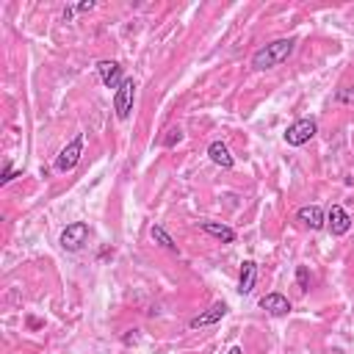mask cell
Listing matches in <instances>:
<instances>
[{
  "label": "cell",
  "mask_w": 354,
  "mask_h": 354,
  "mask_svg": "<svg viewBox=\"0 0 354 354\" xmlns=\"http://www.w3.org/2000/svg\"><path fill=\"white\" fill-rule=\"evenodd\" d=\"M260 307L268 313V315H288L290 313V301H288V296H282V293H266L263 299H260Z\"/></svg>",
  "instance_id": "obj_10"
},
{
  "label": "cell",
  "mask_w": 354,
  "mask_h": 354,
  "mask_svg": "<svg viewBox=\"0 0 354 354\" xmlns=\"http://www.w3.org/2000/svg\"><path fill=\"white\" fill-rule=\"evenodd\" d=\"M315 130H318L315 119H310V116L296 119V122L285 130V144H290V147H301V144H307V141L315 136Z\"/></svg>",
  "instance_id": "obj_3"
},
{
  "label": "cell",
  "mask_w": 354,
  "mask_h": 354,
  "mask_svg": "<svg viewBox=\"0 0 354 354\" xmlns=\"http://www.w3.org/2000/svg\"><path fill=\"white\" fill-rule=\"evenodd\" d=\"M14 177H17V171H14V169H11V166H6V171H3V177H0V183H3V185H6V183H11V180H14Z\"/></svg>",
  "instance_id": "obj_17"
},
{
  "label": "cell",
  "mask_w": 354,
  "mask_h": 354,
  "mask_svg": "<svg viewBox=\"0 0 354 354\" xmlns=\"http://www.w3.org/2000/svg\"><path fill=\"white\" fill-rule=\"evenodd\" d=\"M227 313H230V307H227L224 301H213V304H210V307H207L205 313H199L196 318H191V324H188V326H191V329L213 326V324H218V321H221V318H224Z\"/></svg>",
  "instance_id": "obj_6"
},
{
  "label": "cell",
  "mask_w": 354,
  "mask_h": 354,
  "mask_svg": "<svg viewBox=\"0 0 354 354\" xmlns=\"http://www.w3.org/2000/svg\"><path fill=\"white\" fill-rule=\"evenodd\" d=\"M133 97H136V83L133 77H124L122 86L113 91V111L119 119H127L130 111H133Z\"/></svg>",
  "instance_id": "obj_4"
},
{
  "label": "cell",
  "mask_w": 354,
  "mask_h": 354,
  "mask_svg": "<svg viewBox=\"0 0 354 354\" xmlns=\"http://www.w3.org/2000/svg\"><path fill=\"white\" fill-rule=\"evenodd\" d=\"M199 230H205L207 235L218 238L221 243H232L235 241V230L227 227V224H218V221H199Z\"/></svg>",
  "instance_id": "obj_13"
},
{
  "label": "cell",
  "mask_w": 354,
  "mask_h": 354,
  "mask_svg": "<svg viewBox=\"0 0 354 354\" xmlns=\"http://www.w3.org/2000/svg\"><path fill=\"white\" fill-rule=\"evenodd\" d=\"M227 354H243V348H241V346H232V348H230Z\"/></svg>",
  "instance_id": "obj_19"
},
{
  "label": "cell",
  "mask_w": 354,
  "mask_h": 354,
  "mask_svg": "<svg viewBox=\"0 0 354 354\" xmlns=\"http://www.w3.org/2000/svg\"><path fill=\"white\" fill-rule=\"evenodd\" d=\"M254 282H257V263H254V260H243V263H241L238 293H241V296H249V293L254 290Z\"/></svg>",
  "instance_id": "obj_11"
},
{
  "label": "cell",
  "mask_w": 354,
  "mask_h": 354,
  "mask_svg": "<svg viewBox=\"0 0 354 354\" xmlns=\"http://www.w3.org/2000/svg\"><path fill=\"white\" fill-rule=\"evenodd\" d=\"M296 218H299L304 227H310V230H321V227H326V216H324V210H321L318 205H304V207H299Z\"/></svg>",
  "instance_id": "obj_9"
},
{
  "label": "cell",
  "mask_w": 354,
  "mask_h": 354,
  "mask_svg": "<svg viewBox=\"0 0 354 354\" xmlns=\"http://www.w3.org/2000/svg\"><path fill=\"white\" fill-rule=\"evenodd\" d=\"M88 235H91V230H88L86 221H72V224L64 227L58 243H61L66 252H77V249H83V243L88 241Z\"/></svg>",
  "instance_id": "obj_2"
},
{
  "label": "cell",
  "mask_w": 354,
  "mask_h": 354,
  "mask_svg": "<svg viewBox=\"0 0 354 354\" xmlns=\"http://www.w3.org/2000/svg\"><path fill=\"white\" fill-rule=\"evenodd\" d=\"M180 138H183L180 127H171V130H169V136L163 138V144H166V147H171V144H174V141H180Z\"/></svg>",
  "instance_id": "obj_16"
},
{
  "label": "cell",
  "mask_w": 354,
  "mask_h": 354,
  "mask_svg": "<svg viewBox=\"0 0 354 354\" xmlns=\"http://www.w3.org/2000/svg\"><path fill=\"white\" fill-rule=\"evenodd\" d=\"M296 282H299L301 290H310V271H307V266H299L296 268Z\"/></svg>",
  "instance_id": "obj_15"
},
{
  "label": "cell",
  "mask_w": 354,
  "mask_h": 354,
  "mask_svg": "<svg viewBox=\"0 0 354 354\" xmlns=\"http://www.w3.org/2000/svg\"><path fill=\"white\" fill-rule=\"evenodd\" d=\"M80 155H83V133H77V136L58 152V158H55V169H58V171H72V169L77 166Z\"/></svg>",
  "instance_id": "obj_5"
},
{
  "label": "cell",
  "mask_w": 354,
  "mask_h": 354,
  "mask_svg": "<svg viewBox=\"0 0 354 354\" xmlns=\"http://www.w3.org/2000/svg\"><path fill=\"white\" fill-rule=\"evenodd\" d=\"M149 235H152V241L158 243V246H163V249H169L171 254H180V249H177V243H174V238L160 227V224H152L149 227Z\"/></svg>",
  "instance_id": "obj_14"
},
{
  "label": "cell",
  "mask_w": 354,
  "mask_h": 354,
  "mask_svg": "<svg viewBox=\"0 0 354 354\" xmlns=\"http://www.w3.org/2000/svg\"><path fill=\"white\" fill-rule=\"evenodd\" d=\"M207 155H210V160H213L216 166H221V169H232V166H235V158L230 155V149H227L224 141H213V144L207 147Z\"/></svg>",
  "instance_id": "obj_12"
},
{
  "label": "cell",
  "mask_w": 354,
  "mask_h": 354,
  "mask_svg": "<svg viewBox=\"0 0 354 354\" xmlns=\"http://www.w3.org/2000/svg\"><path fill=\"white\" fill-rule=\"evenodd\" d=\"M97 75H100V80H102L108 88H119L122 80H124L122 66H119L116 61H100V64H97Z\"/></svg>",
  "instance_id": "obj_8"
},
{
  "label": "cell",
  "mask_w": 354,
  "mask_h": 354,
  "mask_svg": "<svg viewBox=\"0 0 354 354\" xmlns=\"http://www.w3.org/2000/svg\"><path fill=\"white\" fill-rule=\"evenodd\" d=\"M326 227H329L332 235H346L351 230V216L340 205H332L329 213H326Z\"/></svg>",
  "instance_id": "obj_7"
},
{
  "label": "cell",
  "mask_w": 354,
  "mask_h": 354,
  "mask_svg": "<svg viewBox=\"0 0 354 354\" xmlns=\"http://www.w3.org/2000/svg\"><path fill=\"white\" fill-rule=\"evenodd\" d=\"M91 8H94V3H91V0H88V3H80V6H77V11H91Z\"/></svg>",
  "instance_id": "obj_18"
},
{
  "label": "cell",
  "mask_w": 354,
  "mask_h": 354,
  "mask_svg": "<svg viewBox=\"0 0 354 354\" xmlns=\"http://www.w3.org/2000/svg\"><path fill=\"white\" fill-rule=\"evenodd\" d=\"M293 47H296V39H293V36H288V39H274V41L263 44V47H260V50H254V55H252V69L266 72V69L279 66L282 61H288V58H290Z\"/></svg>",
  "instance_id": "obj_1"
}]
</instances>
